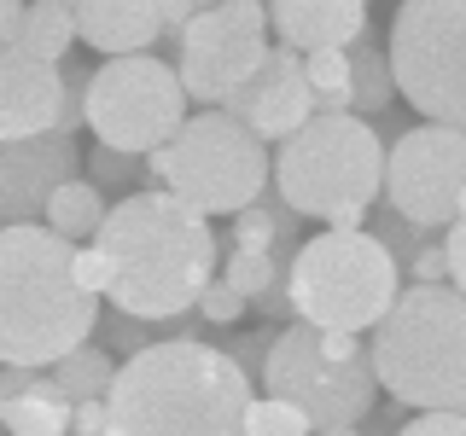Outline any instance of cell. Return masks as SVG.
Here are the masks:
<instances>
[{"mask_svg":"<svg viewBox=\"0 0 466 436\" xmlns=\"http://www.w3.org/2000/svg\"><path fill=\"white\" fill-rule=\"evenodd\" d=\"M70 436H106V401H76L70 407Z\"/></svg>","mask_w":466,"mask_h":436,"instance_id":"d590c367","label":"cell"},{"mask_svg":"<svg viewBox=\"0 0 466 436\" xmlns=\"http://www.w3.org/2000/svg\"><path fill=\"white\" fill-rule=\"evenodd\" d=\"M397 436H466V419L461 413H414Z\"/></svg>","mask_w":466,"mask_h":436,"instance_id":"836d02e7","label":"cell"},{"mask_svg":"<svg viewBox=\"0 0 466 436\" xmlns=\"http://www.w3.org/2000/svg\"><path fill=\"white\" fill-rule=\"evenodd\" d=\"M76 244L53 239L41 222L0 227V367H53L94 338L99 297L70 273Z\"/></svg>","mask_w":466,"mask_h":436,"instance_id":"3957f363","label":"cell"},{"mask_svg":"<svg viewBox=\"0 0 466 436\" xmlns=\"http://www.w3.org/2000/svg\"><path fill=\"white\" fill-rule=\"evenodd\" d=\"M152 6H157V29H164V41H175V35H181V29L204 12L198 0H152Z\"/></svg>","mask_w":466,"mask_h":436,"instance_id":"e575fe53","label":"cell"},{"mask_svg":"<svg viewBox=\"0 0 466 436\" xmlns=\"http://www.w3.org/2000/svg\"><path fill=\"white\" fill-rule=\"evenodd\" d=\"M245 436H315V431L291 401L251 396V407H245Z\"/></svg>","mask_w":466,"mask_h":436,"instance_id":"484cf974","label":"cell"},{"mask_svg":"<svg viewBox=\"0 0 466 436\" xmlns=\"http://www.w3.org/2000/svg\"><path fill=\"white\" fill-rule=\"evenodd\" d=\"M164 193L193 215H239L268 193V145L251 140L233 116H187L181 134L164 145Z\"/></svg>","mask_w":466,"mask_h":436,"instance_id":"ba28073f","label":"cell"},{"mask_svg":"<svg viewBox=\"0 0 466 436\" xmlns=\"http://www.w3.org/2000/svg\"><path fill=\"white\" fill-rule=\"evenodd\" d=\"M193 314H198V326H233V320H245V302L233 297V291H228L222 280H210V285L198 291Z\"/></svg>","mask_w":466,"mask_h":436,"instance_id":"f1b7e54d","label":"cell"},{"mask_svg":"<svg viewBox=\"0 0 466 436\" xmlns=\"http://www.w3.org/2000/svg\"><path fill=\"white\" fill-rule=\"evenodd\" d=\"M70 273H76V285L87 291V297H106V285H111V268H106V256H99L94 244H82V251L70 256Z\"/></svg>","mask_w":466,"mask_h":436,"instance_id":"4dcf8cb0","label":"cell"},{"mask_svg":"<svg viewBox=\"0 0 466 436\" xmlns=\"http://www.w3.org/2000/svg\"><path fill=\"white\" fill-rule=\"evenodd\" d=\"M70 24H76V41L106 58H140L152 53V41H164L152 0H82L70 6Z\"/></svg>","mask_w":466,"mask_h":436,"instance_id":"e0dca14e","label":"cell"},{"mask_svg":"<svg viewBox=\"0 0 466 436\" xmlns=\"http://www.w3.org/2000/svg\"><path fill=\"white\" fill-rule=\"evenodd\" d=\"M379 203L420 233L461 222V210H466V134L461 128H437V123L402 128L397 145L385 152Z\"/></svg>","mask_w":466,"mask_h":436,"instance_id":"8fae6325","label":"cell"},{"mask_svg":"<svg viewBox=\"0 0 466 436\" xmlns=\"http://www.w3.org/2000/svg\"><path fill=\"white\" fill-rule=\"evenodd\" d=\"M251 309H257L262 320H274V326H280V320H291V309H286V285H268V291L251 302Z\"/></svg>","mask_w":466,"mask_h":436,"instance_id":"8d00e7d4","label":"cell"},{"mask_svg":"<svg viewBox=\"0 0 466 436\" xmlns=\"http://www.w3.org/2000/svg\"><path fill=\"white\" fill-rule=\"evenodd\" d=\"M87 76H94L87 64H58V134H70V140H76V128H82V94H87Z\"/></svg>","mask_w":466,"mask_h":436,"instance_id":"4316f807","label":"cell"},{"mask_svg":"<svg viewBox=\"0 0 466 436\" xmlns=\"http://www.w3.org/2000/svg\"><path fill=\"white\" fill-rule=\"evenodd\" d=\"M268 53V18L257 0H228V6H204L193 24L175 35V82L187 99L222 111L233 87L251 82V70Z\"/></svg>","mask_w":466,"mask_h":436,"instance_id":"7c38bea8","label":"cell"},{"mask_svg":"<svg viewBox=\"0 0 466 436\" xmlns=\"http://www.w3.org/2000/svg\"><path fill=\"white\" fill-rule=\"evenodd\" d=\"M216 280H222L233 297L251 309L268 285H280V256H268V251H228V262H222V273H216Z\"/></svg>","mask_w":466,"mask_h":436,"instance_id":"d4e9b609","label":"cell"},{"mask_svg":"<svg viewBox=\"0 0 466 436\" xmlns=\"http://www.w3.org/2000/svg\"><path fill=\"white\" fill-rule=\"evenodd\" d=\"M99 222H106V193H99L94 181H65L47 198V215H41V227H47L53 239L76 244V251H82V244H94Z\"/></svg>","mask_w":466,"mask_h":436,"instance_id":"d6986e66","label":"cell"},{"mask_svg":"<svg viewBox=\"0 0 466 436\" xmlns=\"http://www.w3.org/2000/svg\"><path fill=\"white\" fill-rule=\"evenodd\" d=\"M187 123V94L175 82V64L157 53L140 58H106L87 76L82 94V128H94V145L123 157H146L157 145H169Z\"/></svg>","mask_w":466,"mask_h":436,"instance_id":"30bf717a","label":"cell"},{"mask_svg":"<svg viewBox=\"0 0 466 436\" xmlns=\"http://www.w3.org/2000/svg\"><path fill=\"white\" fill-rule=\"evenodd\" d=\"M0 431L6 436H70V401L53 390V378H29L12 401H0Z\"/></svg>","mask_w":466,"mask_h":436,"instance_id":"ac0fdd59","label":"cell"},{"mask_svg":"<svg viewBox=\"0 0 466 436\" xmlns=\"http://www.w3.org/2000/svg\"><path fill=\"white\" fill-rule=\"evenodd\" d=\"M111 372H116V361H111L99 343H76L70 355H58V361H53V372H47V378H53L58 396L76 407V401H106Z\"/></svg>","mask_w":466,"mask_h":436,"instance_id":"44dd1931","label":"cell"},{"mask_svg":"<svg viewBox=\"0 0 466 436\" xmlns=\"http://www.w3.org/2000/svg\"><path fill=\"white\" fill-rule=\"evenodd\" d=\"M274 332H280V326H268V332H251V338H233V343L222 349V355L233 361V367H239L245 378H251V390H257V372H262V355H268Z\"/></svg>","mask_w":466,"mask_h":436,"instance_id":"f546056e","label":"cell"},{"mask_svg":"<svg viewBox=\"0 0 466 436\" xmlns=\"http://www.w3.org/2000/svg\"><path fill=\"white\" fill-rule=\"evenodd\" d=\"M379 174H385V140L373 123L356 116H309L280 152L268 157V193H280L291 215H332L379 203Z\"/></svg>","mask_w":466,"mask_h":436,"instance_id":"5b68a950","label":"cell"},{"mask_svg":"<svg viewBox=\"0 0 466 436\" xmlns=\"http://www.w3.org/2000/svg\"><path fill=\"white\" fill-rule=\"evenodd\" d=\"M87 169H94V186H116V193H135V181H146L140 157H123V152H106V145H94V157H87Z\"/></svg>","mask_w":466,"mask_h":436,"instance_id":"83f0119b","label":"cell"},{"mask_svg":"<svg viewBox=\"0 0 466 436\" xmlns=\"http://www.w3.org/2000/svg\"><path fill=\"white\" fill-rule=\"evenodd\" d=\"M222 116H233V123L262 145L291 140L315 116V99H309V87H303V58L268 41V53H262V64L251 70V82L233 87L222 99Z\"/></svg>","mask_w":466,"mask_h":436,"instance_id":"4fadbf2b","label":"cell"},{"mask_svg":"<svg viewBox=\"0 0 466 436\" xmlns=\"http://www.w3.org/2000/svg\"><path fill=\"white\" fill-rule=\"evenodd\" d=\"M320 436H361V425H339V431H320Z\"/></svg>","mask_w":466,"mask_h":436,"instance_id":"ab89813d","label":"cell"},{"mask_svg":"<svg viewBox=\"0 0 466 436\" xmlns=\"http://www.w3.org/2000/svg\"><path fill=\"white\" fill-rule=\"evenodd\" d=\"M58 128V64L0 47V140H35Z\"/></svg>","mask_w":466,"mask_h":436,"instance_id":"2e32d148","label":"cell"},{"mask_svg":"<svg viewBox=\"0 0 466 436\" xmlns=\"http://www.w3.org/2000/svg\"><path fill=\"white\" fill-rule=\"evenodd\" d=\"M303 87L315 99V116H350V58L344 53H309Z\"/></svg>","mask_w":466,"mask_h":436,"instance_id":"cb8c5ba5","label":"cell"},{"mask_svg":"<svg viewBox=\"0 0 466 436\" xmlns=\"http://www.w3.org/2000/svg\"><path fill=\"white\" fill-rule=\"evenodd\" d=\"M94 251L111 268V309L135 320L193 314L198 291L216 280V233L169 193H128L106 210Z\"/></svg>","mask_w":466,"mask_h":436,"instance_id":"6da1fadb","label":"cell"},{"mask_svg":"<svg viewBox=\"0 0 466 436\" xmlns=\"http://www.w3.org/2000/svg\"><path fill=\"white\" fill-rule=\"evenodd\" d=\"M344 58H350V116H356V123L385 116L390 99H397L390 70H385V53H379L373 41H356V47H344Z\"/></svg>","mask_w":466,"mask_h":436,"instance_id":"7402d4cb","label":"cell"},{"mask_svg":"<svg viewBox=\"0 0 466 436\" xmlns=\"http://www.w3.org/2000/svg\"><path fill=\"white\" fill-rule=\"evenodd\" d=\"M0 436H6V431H0Z\"/></svg>","mask_w":466,"mask_h":436,"instance_id":"60d3db41","label":"cell"},{"mask_svg":"<svg viewBox=\"0 0 466 436\" xmlns=\"http://www.w3.org/2000/svg\"><path fill=\"white\" fill-rule=\"evenodd\" d=\"M262 18H268L286 53L309 58V53L356 47L361 29H368V6L361 0H274V6H262Z\"/></svg>","mask_w":466,"mask_h":436,"instance_id":"9a60e30c","label":"cell"},{"mask_svg":"<svg viewBox=\"0 0 466 436\" xmlns=\"http://www.w3.org/2000/svg\"><path fill=\"white\" fill-rule=\"evenodd\" d=\"M82 152L70 134H47L35 140H0V227H29L47 215V198L65 181H76Z\"/></svg>","mask_w":466,"mask_h":436,"instance_id":"5bb4252c","label":"cell"},{"mask_svg":"<svg viewBox=\"0 0 466 436\" xmlns=\"http://www.w3.org/2000/svg\"><path fill=\"white\" fill-rule=\"evenodd\" d=\"M18 53L41 58V64H65V53L76 47V24H70V6L65 0H35L24 6V24H18Z\"/></svg>","mask_w":466,"mask_h":436,"instance_id":"ffe728a7","label":"cell"},{"mask_svg":"<svg viewBox=\"0 0 466 436\" xmlns=\"http://www.w3.org/2000/svg\"><path fill=\"white\" fill-rule=\"evenodd\" d=\"M390 87L437 128L466 123V6L461 0H408L390 24L385 53Z\"/></svg>","mask_w":466,"mask_h":436,"instance_id":"9c48e42d","label":"cell"},{"mask_svg":"<svg viewBox=\"0 0 466 436\" xmlns=\"http://www.w3.org/2000/svg\"><path fill=\"white\" fill-rule=\"evenodd\" d=\"M262 396L291 401L309 431H339V425H361L373 413V361L368 343L350 332H315V326H280L262 355L257 372Z\"/></svg>","mask_w":466,"mask_h":436,"instance_id":"52a82bcc","label":"cell"},{"mask_svg":"<svg viewBox=\"0 0 466 436\" xmlns=\"http://www.w3.org/2000/svg\"><path fill=\"white\" fill-rule=\"evenodd\" d=\"M280 285H286V309L298 326L361 338L397 302L402 273L368 239V227H356V233H320V239H309L291 256Z\"/></svg>","mask_w":466,"mask_h":436,"instance_id":"8992f818","label":"cell"},{"mask_svg":"<svg viewBox=\"0 0 466 436\" xmlns=\"http://www.w3.org/2000/svg\"><path fill=\"white\" fill-rule=\"evenodd\" d=\"M29 378H35V367H0V401H12L18 390H29Z\"/></svg>","mask_w":466,"mask_h":436,"instance_id":"f35d334b","label":"cell"},{"mask_svg":"<svg viewBox=\"0 0 466 436\" xmlns=\"http://www.w3.org/2000/svg\"><path fill=\"white\" fill-rule=\"evenodd\" d=\"M373 384L397 407L461 413L466 407V297L449 285H402L368 343Z\"/></svg>","mask_w":466,"mask_h":436,"instance_id":"277c9868","label":"cell"},{"mask_svg":"<svg viewBox=\"0 0 466 436\" xmlns=\"http://www.w3.org/2000/svg\"><path fill=\"white\" fill-rule=\"evenodd\" d=\"M408 285H449V273H443V251L437 244H420L414 251V262H408Z\"/></svg>","mask_w":466,"mask_h":436,"instance_id":"d6a6232c","label":"cell"},{"mask_svg":"<svg viewBox=\"0 0 466 436\" xmlns=\"http://www.w3.org/2000/svg\"><path fill=\"white\" fill-rule=\"evenodd\" d=\"M291 227H298V215H291L280 198L262 193L257 203H245V210L233 215V244H228V251H268L274 256L291 239Z\"/></svg>","mask_w":466,"mask_h":436,"instance_id":"603a6c76","label":"cell"},{"mask_svg":"<svg viewBox=\"0 0 466 436\" xmlns=\"http://www.w3.org/2000/svg\"><path fill=\"white\" fill-rule=\"evenodd\" d=\"M18 24H24V6H18V0H0V47L18 41Z\"/></svg>","mask_w":466,"mask_h":436,"instance_id":"74e56055","label":"cell"},{"mask_svg":"<svg viewBox=\"0 0 466 436\" xmlns=\"http://www.w3.org/2000/svg\"><path fill=\"white\" fill-rule=\"evenodd\" d=\"M251 396V378L216 343H152L116 361L106 436H245Z\"/></svg>","mask_w":466,"mask_h":436,"instance_id":"7a4b0ae2","label":"cell"},{"mask_svg":"<svg viewBox=\"0 0 466 436\" xmlns=\"http://www.w3.org/2000/svg\"><path fill=\"white\" fill-rule=\"evenodd\" d=\"M443 273H449V291H461L466 285V222H449L443 227Z\"/></svg>","mask_w":466,"mask_h":436,"instance_id":"1f68e13d","label":"cell"}]
</instances>
